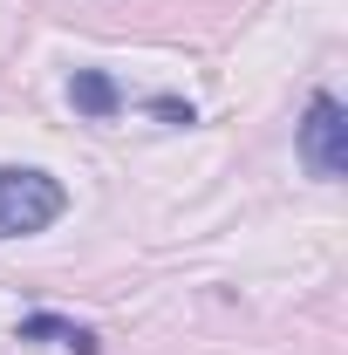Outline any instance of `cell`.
I'll list each match as a JSON object with an SVG mask.
<instances>
[{
    "instance_id": "cell-1",
    "label": "cell",
    "mask_w": 348,
    "mask_h": 355,
    "mask_svg": "<svg viewBox=\"0 0 348 355\" xmlns=\"http://www.w3.org/2000/svg\"><path fill=\"white\" fill-rule=\"evenodd\" d=\"M62 212H69V191H62L48 171H21V164L0 171V239L42 232V225H55Z\"/></svg>"
},
{
    "instance_id": "cell-2",
    "label": "cell",
    "mask_w": 348,
    "mask_h": 355,
    "mask_svg": "<svg viewBox=\"0 0 348 355\" xmlns=\"http://www.w3.org/2000/svg\"><path fill=\"white\" fill-rule=\"evenodd\" d=\"M301 164L314 178H348V110L335 96H314L301 116Z\"/></svg>"
},
{
    "instance_id": "cell-3",
    "label": "cell",
    "mask_w": 348,
    "mask_h": 355,
    "mask_svg": "<svg viewBox=\"0 0 348 355\" xmlns=\"http://www.w3.org/2000/svg\"><path fill=\"white\" fill-rule=\"evenodd\" d=\"M21 342H55V349H76V355H103L96 328L69 321V314H28V321H21Z\"/></svg>"
},
{
    "instance_id": "cell-4",
    "label": "cell",
    "mask_w": 348,
    "mask_h": 355,
    "mask_svg": "<svg viewBox=\"0 0 348 355\" xmlns=\"http://www.w3.org/2000/svg\"><path fill=\"white\" fill-rule=\"evenodd\" d=\"M69 103H76L82 116L103 123V116H116V110H123V89L110 83L103 69H76V76H69Z\"/></svg>"
}]
</instances>
